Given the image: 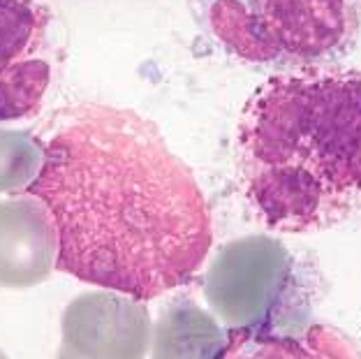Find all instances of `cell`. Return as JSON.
<instances>
[{
	"instance_id": "7",
	"label": "cell",
	"mask_w": 361,
	"mask_h": 359,
	"mask_svg": "<svg viewBox=\"0 0 361 359\" xmlns=\"http://www.w3.org/2000/svg\"><path fill=\"white\" fill-rule=\"evenodd\" d=\"M59 239L51 216L35 197L0 202V288H35L51 276Z\"/></svg>"
},
{
	"instance_id": "3",
	"label": "cell",
	"mask_w": 361,
	"mask_h": 359,
	"mask_svg": "<svg viewBox=\"0 0 361 359\" xmlns=\"http://www.w3.org/2000/svg\"><path fill=\"white\" fill-rule=\"evenodd\" d=\"M202 30L248 65H336L359 42L361 0H190Z\"/></svg>"
},
{
	"instance_id": "5",
	"label": "cell",
	"mask_w": 361,
	"mask_h": 359,
	"mask_svg": "<svg viewBox=\"0 0 361 359\" xmlns=\"http://www.w3.org/2000/svg\"><path fill=\"white\" fill-rule=\"evenodd\" d=\"M153 322L144 304L121 292H84L61 320V346L77 359H146Z\"/></svg>"
},
{
	"instance_id": "4",
	"label": "cell",
	"mask_w": 361,
	"mask_h": 359,
	"mask_svg": "<svg viewBox=\"0 0 361 359\" xmlns=\"http://www.w3.org/2000/svg\"><path fill=\"white\" fill-rule=\"evenodd\" d=\"M54 63L51 12L37 0H0V123L42 109Z\"/></svg>"
},
{
	"instance_id": "2",
	"label": "cell",
	"mask_w": 361,
	"mask_h": 359,
	"mask_svg": "<svg viewBox=\"0 0 361 359\" xmlns=\"http://www.w3.org/2000/svg\"><path fill=\"white\" fill-rule=\"evenodd\" d=\"M236 174L262 223L308 234L361 209V72L308 65L269 77L243 104Z\"/></svg>"
},
{
	"instance_id": "11",
	"label": "cell",
	"mask_w": 361,
	"mask_h": 359,
	"mask_svg": "<svg viewBox=\"0 0 361 359\" xmlns=\"http://www.w3.org/2000/svg\"><path fill=\"white\" fill-rule=\"evenodd\" d=\"M56 359H77L72 353H68V350H65L63 346L59 348V355H56Z\"/></svg>"
},
{
	"instance_id": "10",
	"label": "cell",
	"mask_w": 361,
	"mask_h": 359,
	"mask_svg": "<svg viewBox=\"0 0 361 359\" xmlns=\"http://www.w3.org/2000/svg\"><path fill=\"white\" fill-rule=\"evenodd\" d=\"M42 167L37 135L0 128V193L26 190Z\"/></svg>"
},
{
	"instance_id": "6",
	"label": "cell",
	"mask_w": 361,
	"mask_h": 359,
	"mask_svg": "<svg viewBox=\"0 0 361 359\" xmlns=\"http://www.w3.org/2000/svg\"><path fill=\"white\" fill-rule=\"evenodd\" d=\"M276 246L264 239L229 243L218 252L207 274V299L229 327H269L271 311L267 269L274 267Z\"/></svg>"
},
{
	"instance_id": "9",
	"label": "cell",
	"mask_w": 361,
	"mask_h": 359,
	"mask_svg": "<svg viewBox=\"0 0 361 359\" xmlns=\"http://www.w3.org/2000/svg\"><path fill=\"white\" fill-rule=\"evenodd\" d=\"M213 359H331L308 339L274 327H232Z\"/></svg>"
},
{
	"instance_id": "8",
	"label": "cell",
	"mask_w": 361,
	"mask_h": 359,
	"mask_svg": "<svg viewBox=\"0 0 361 359\" xmlns=\"http://www.w3.org/2000/svg\"><path fill=\"white\" fill-rule=\"evenodd\" d=\"M225 341L218 324L192 304H171L151 334V359H213Z\"/></svg>"
},
{
	"instance_id": "1",
	"label": "cell",
	"mask_w": 361,
	"mask_h": 359,
	"mask_svg": "<svg viewBox=\"0 0 361 359\" xmlns=\"http://www.w3.org/2000/svg\"><path fill=\"white\" fill-rule=\"evenodd\" d=\"M26 188L51 216L59 272L137 301L180 288L213 241L211 209L151 121L111 104L56 111Z\"/></svg>"
},
{
	"instance_id": "12",
	"label": "cell",
	"mask_w": 361,
	"mask_h": 359,
	"mask_svg": "<svg viewBox=\"0 0 361 359\" xmlns=\"http://www.w3.org/2000/svg\"><path fill=\"white\" fill-rule=\"evenodd\" d=\"M0 359H7V355L3 353V350H0Z\"/></svg>"
}]
</instances>
